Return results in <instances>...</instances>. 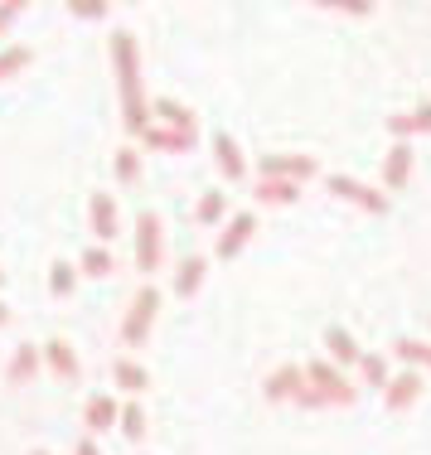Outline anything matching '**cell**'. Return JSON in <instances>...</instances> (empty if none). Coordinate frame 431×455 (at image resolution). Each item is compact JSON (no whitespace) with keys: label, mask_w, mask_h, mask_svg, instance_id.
<instances>
[{"label":"cell","mask_w":431,"mask_h":455,"mask_svg":"<svg viewBox=\"0 0 431 455\" xmlns=\"http://www.w3.org/2000/svg\"><path fill=\"white\" fill-rule=\"evenodd\" d=\"M122 427H126V436H141V411L126 407V411H122Z\"/></svg>","instance_id":"d6986e66"},{"label":"cell","mask_w":431,"mask_h":455,"mask_svg":"<svg viewBox=\"0 0 431 455\" xmlns=\"http://www.w3.org/2000/svg\"><path fill=\"white\" fill-rule=\"evenodd\" d=\"M363 363V378H369V387H383L387 383V363L383 359H373V354H369V359H359Z\"/></svg>","instance_id":"5bb4252c"},{"label":"cell","mask_w":431,"mask_h":455,"mask_svg":"<svg viewBox=\"0 0 431 455\" xmlns=\"http://www.w3.org/2000/svg\"><path fill=\"white\" fill-rule=\"evenodd\" d=\"M49 359H53V368H59L63 378H73V368H78V363H73V354H68V344H63V339H53V344H49Z\"/></svg>","instance_id":"30bf717a"},{"label":"cell","mask_w":431,"mask_h":455,"mask_svg":"<svg viewBox=\"0 0 431 455\" xmlns=\"http://www.w3.org/2000/svg\"><path fill=\"white\" fill-rule=\"evenodd\" d=\"M116 170H122V175H126V180H132V175H136V156H132V150H126V156H122V160H116Z\"/></svg>","instance_id":"603a6c76"},{"label":"cell","mask_w":431,"mask_h":455,"mask_svg":"<svg viewBox=\"0 0 431 455\" xmlns=\"http://www.w3.org/2000/svg\"><path fill=\"white\" fill-rule=\"evenodd\" d=\"M92 223H97V237H112L116 233V213H112V199H107V194H97V199H92Z\"/></svg>","instance_id":"8992f818"},{"label":"cell","mask_w":431,"mask_h":455,"mask_svg":"<svg viewBox=\"0 0 431 455\" xmlns=\"http://www.w3.org/2000/svg\"><path fill=\"white\" fill-rule=\"evenodd\" d=\"M325 344H330V354H335L339 363H359V349H354V339H349L344 330H330Z\"/></svg>","instance_id":"52a82bcc"},{"label":"cell","mask_w":431,"mask_h":455,"mask_svg":"<svg viewBox=\"0 0 431 455\" xmlns=\"http://www.w3.org/2000/svg\"><path fill=\"white\" fill-rule=\"evenodd\" d=\"M247 237H252V219H247V213H243V219H233L228 237H223V243H219V257H233V252H238V247L247 243Z\"/></svg>","instance_id":"5b68a950"},{"label":"cell","mask_w":431,"mask_h":455,"mask_svg":"<svg viewBox=\"0 0 431 455\" xmlns=\"http://www.w3.org/2000/svg\"><path fill=\"white\" fill-rule=\"evenodd\" d=\"M116 383L132 387V393H136V387H146V373H141L136 363H116Z\"/></svg>","instance_id":"4fadbf2b"},{"label":"cell","mask_w":431,"mask_h":455,"mask_svg":"<svg viewBox=\"0 0 431 455\" xmlns=\"http://www.w3.org/2000/svg\"><path fill=\"white\" fill-rule=\"evenodd\" d=\"M83 267H88L92 276H102V272H112V257H107V252H88V257H83Z\"/></svg>","instance_id":"e0dca14e"},{"label":"cell","mask_w":431,"mask_h":455,"mask_svg":"<svg viewBox=\"0 0 431 455\" xmlns=\"http://www.w3.org/2000/svg\"><path fill=\"white\" fill-rule=\"evenodd\" d=\"M407 156H412V150L397 146V156L387 160V180H393V184H403V175H407Z\"/></svg>","instance_id":"9a60e30c"},{"label":"cell","mask_w":431,"mask_h":455,"mask_svg":"<svg viewBox=\"0 0 431 455\" xmlns=\"http://www.w3.org/2000/svg\"><path fill=\"white\" fill-rule=\"evenodd\" d=\"M213 150H219V165H223V175L228 180H243V156H238V146H233L228 136H213Z\"/></svg>","instance_id":"7a4b0ae2"},{"label":"cell","mask_w":431,"mask_h":455,"mask_svg":"<svg viewBox=\"0 0 431 455\" xmlns=\"http://www.w3.org/2000/svg\"><path fill=\"white\" fill-rule=\"evenodd\" d=\"M78 455H97V446H92V441H83V446H78Z\"/></svg>","instance_id":"cb8c5ba5"},{"label":"cell","mask_w":431,"mask_h":455,"mask_svg":"<svg viewBox=\"0 0 431 455\" xmlns=\"http://www.w3.org/2000/svg\"><path fill=\"white\" fill-rule=\"evenodd\" d=\"M88 417H92V427H112L116 407L107 403V397H92V403H88Z\"/></svg>","instance_id":"7c38bea8"},{"label":"cell","mask_w":431,"mask_h":455,"mask_svg":"<svg viewBox=\"0 0 431 455\" xmlns=\"http://www.w3.org/2000/svg\"><path fill=\"white\" fill-rule=\"evenodd\" d=\"M393 393H387V407H403L407 403V397H412L417 393V383H422V378H417V373H403V378H393Z\"/></svg>","instance_id":"ba28073f"},{"label":"cell","mask_w":431,"mask_h":455,"mask_svg":"<svg viewBox=\"0 0 431 455\" xmlns=\"http://www.w3.org/2000/svg\"><path fill=\"white\" fill-rule=\"evenodd\" d=\"M35 455H49V451H35Z\"/></svg>","instance_id":"d4e9b609"},{"label":"cell","mask_w":431,"mask_h":455,"mask_svg":"<svg viewBox=\"0 0 431 455\" xmlns=\"http://www.w3.org/2000/svg\"><path fill=\"white\" fill-rule=\"evenodd\" d=\"M219 213H223V194H209V199L199 204V219H204V223H213Z\"/></svg>","instance_id":"2e32d148"},{"label":"cell","mask_w":431,"mask_h":455,"mask_svg":"<svg viewBox=\"0 0 431 455\" xmlns=\"http://www.w3.org/2000/svg\"><path fill=\"white\" fill-rule=\"evenodd\" d=\"M267 199H291V194H296V189H291V184H267Z\"/></svg>","instance_id":"7402d4cb"},{"label":"cell","mask_w":431,"mask_h":455,"mask_svg":"<svg viewBox=\"0 0 431 455\" xmlns=\"http://www.w3.org/2000/svg\"><path fill=\"white\" fill-rule=\"evenodd\" d=\"M199 276H204V262H185V272L175 276V291H180V296H189V291L199 286Z\"/></svg>","instance_id":"8fae6325"},{"label":"cell","mask_w":431,"mask_h":455,"mask_svg":"<svg viewBox=\"0 0 431 455\" xmlns=\"http://www.w3.org/2000/svg\"><path fill=\"white\" fill-rule=\"evenodd\" d=\"M25 59H29L25 49H15V53H0V78H5L10 68H20V63H25Z\"/></svg>","instance_id":"ffe728a7"},{"label":"cell","mask_w":431,"mask_h":455,"mask_svg":"<svg viewBox=\"0 0 431 455\" xmlns=\"http://www.w3.org/2000/svg\"><path fill=\"white\" fill-rule=\"evenodd\" d=\"M156 252H160V223L146 213V219H141V247H136L141 267H156Z\"/></svg>","instance_id":"3957f363"},{"label":"cell","mask_w":431,"mask_h":455,"mask_svg":"<svg viewBox=\"0 0 431 455\" xmlns=\"http://www.w3.org/2000/svg\"><path fill=\"white\" fill-rule=\"evenodd\" d=\"M29 368H35V349H20L15 368H10V378H29Z\"/></svg>","instance_id":"ac0fdd59"},{"label":"cell","mask_w":431,"mask_h":455,"mask_svg":"<svg viewBox=\"0 0 431 455\" xmlns=\"http://www.w3.org/2000/svg\"><path fill=\"white\" fill-rule=\"evenodd\" d=\"M73 286V272H68V267H53V291H59V296H63V291H68Z\"/></svg>","instance_id":"44dd1931"},{"label":"cell","mask_w":431,"mask_h":455,"mask_svg":"<svg viewBox=\"0 0 431 455\" xmlns=\"http://www.w3.org/2000/svg\"><path fill=\"white\" fill-rule=\"evenodd\" d=\"M330 189L344 194V199H354V204H363V209H383V199H379V194H369L363 184H354V180H330Z\"/></svg>","instance_id":"277c9868"},{"label":"cell","mask_w":431,"mask_h":455,"mask_svg":"<svg viewBox=\"0 0 431 455\" xmlns=\"http://www.w3.org/2000/svg\"><path fill=\"white\" fill-rule=\"evenodd\" d=\"M156 306H160V296H156V291H141V300H136L132 320H126V339H141V334H146V324H150V315H156Z\"/></svg>","instance_id":"6da1fadb"},{"label":"cell","mask_w":431,"mask_h":455,"mask_svg":"<svg viewBox=\"0 0 431 455\" xmlns=\"http://www.w3.org/2000/svg\"><path fill=\"white\" fill-rule=\"evenodd\" d=\"M310 373H315V383H320V387H325V397H349V393H344V387H339V373H335V368L315 363V368H310Z\"/></svg>","instance_id":"9c48e42d"}]
</instances>
